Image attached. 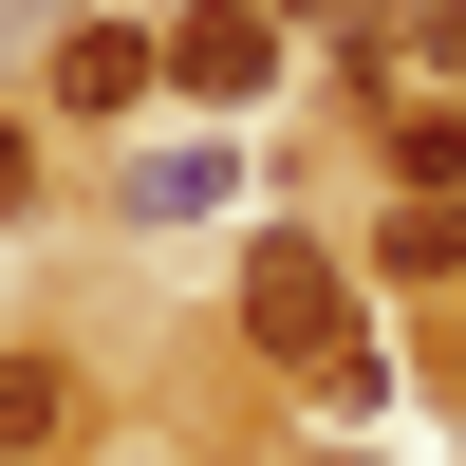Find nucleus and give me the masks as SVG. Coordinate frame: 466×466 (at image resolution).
Returning a JSON list of instances; mask_svg holds the SVG:
<instances>
[{
	"instance_id": "nucleus-1",
	"label": "nucleus",
	"mask_w": 466,
	"mask_h": 466,
	"mask_svg": "<svg viewBox=\"0 0 466 466\" xmlns=\"http://www.w3.org/2000/svg\"><path fill=\"white\" fill-rule=\"evenodd\" d=\"M243 336H261L280 373H318L336 410L373 392V336H355V261H336V243H280V224H261V261H243Z\"/></svg>"
},
{
	"instance_id": "nucleus-2",
	"label": "nucleus",
	"mask_w": 466,
	"mask_h": 466,
	"mask_svg": "<svg viewBox=\"0 0 466 466\" xmlns=\"http://www.w3.org/2000/svg\"><path fill=\"white\" fill-rule=\"evenodd\" d=\"M261 75H280V0H187V19H168V94L243 112Z\"/></svg>"
},
{
	"instance_id": "nucleus-3",
	"label": "nucleus",
	"mask_w": 466,
	"mask_h": 466,
	"mask_svg": "<svg viewBox=\"0 0 466 466\" xmlns=\"http://www.w3.org/2000/svg\"><path fill=\"white\" fill-rule=\"evenodd\" d=\"M149 94H168V37H131V19H75L56 37V112L112 131V112H149Z\"/></svg>"
},
{
	"instance_id": "nucleus-4",
	"label": "nucleus",
	"mask_w": 466,
	"mask_h": 466,
	"mask_svg": "<svg viewBox=\"0 0 466 466\" xmlns=\"http://www.w3.org/2000/svg\"><path fill=\"white\" fill-rule=\"evenodd\" d=\"M466 261V206L448 187H392V224H373V280H448Z\"/></svg>"
},
{
	"instance_id": "nucleus-5",
	"label": "nucleus",
	"mask_w": 466,
	"mask_h": 466,
	"mask_svg": "<svg viewBox=\"0 0 466 466\" xmlns=\"http://www.w3.org/2000/svg\"><path fill=\"white\" fill-rule=\"evenodd\" d=\"M37 448H75V373L56 355H0V466H37Z\"/></svg>"
},
{
	"instance_id": "nucleus-6",
	"label": "nucleus",
	"mask_w": 466,
	"mask_h": 466,
	"mask_svg": "<svg viewBox=\"0 0 466 466\" xmlns=\"http://www.w3.org/2000/svg\"><path fill=\"white\" fill-rule=\"evenodd\" d=\"M392 187H466V112L448 94H392Z\"/></svg>"
},
{
	"instance_id": "nucleus-7",
	"label": "nucleus",
	"mask_w": 466,
	"mask_h": 466,
	"mask_svg": "<svg viewBox=\"0 0 466 466\" xmlns=\"http://www.w3.org/2000/svg\"><path fill=\"white\" fill-rule=\"evenodd\" d=\"M206 187H224V149H149V168H131V206H149V224H187Z\"/></svg>"
},
{
	"instance_id": "nucleus-8",
	"label": "nucleus",
	"mask_w": 466,
	"mask_h": 466,
	"mask_svg": "<svg viewBox=\"0 0 466 466\" xmlns=\"http://www.w3.org/2000/svg\"><path fill=\"white\" fill-rule=\"evenodd\" d=\"M19 187H37V149H19V131H0V206H19Z\"/></svg>"
},
{
	"instance_id": "nucleus-9",
	"label": "nucleus",
	"mask_w": 466,
	"mask_h": 466,
	"mask_svg": "<svg viewBox=\"0 0 466 466\" xmlns=\"http://www.w3.org/2000/svg\"><path fill=\"white\" fill-rule=\"evenodd\" d=\"M280 19H373V0H280Z\"/></svg>"
},
{
	"instance_id": "nucleus-10",
	"label": "nucleus",
	"mask_w": 466,
	"mask_h": 466,
	"mask_svg": "<svg viewBox=\"0 0 466 466\" xmlns=\"http://www.w3.org/2000/svg\"><path fill=\"white\" fill-rule=\"evenodd\" d=\"M37 19H56V0H0V37H37Z\"/></svg>"
}]
</instances>
